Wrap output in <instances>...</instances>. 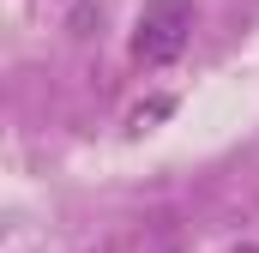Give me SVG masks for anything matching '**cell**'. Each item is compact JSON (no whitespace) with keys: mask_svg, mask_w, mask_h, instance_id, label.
<instances>
[{"mask_svg":"<svg viewBox=\"0 0 259 253\" xmlns=\"http://www.w3.org/2000/svg\"><path fill=\"white\" fill-rule=\"evenodd\" d=\"M157 115H169V97H163V103H151V109H133V126H145V121H157Z\"/></svg>","mask_w":259,"mask_h":253,"instance_id":"cell-2","label":"cell"},{"mask_svg":"<svg viewBox=\"0 0 259 253\" xmlns=\"http://www.w3.org/2000/svg\"><path fill=\"white\" fill-rule=\"evenodd\" d=\"M193 43V0H145L133 18V61L139 66H169Z\"/></svg>","mask_w":259,"mask_h":253,"instance_id":"cell-1","label":"cell"},{"mask_svg":"<svg viewBox=\"0 0 259 253\" xmlns=\"http://www.w3.org/2000/svg\"><path fill=\"white\" fill-rule=\"evenodd\" d=\"M235 253H259V247H253V241H247V247H235Z\"/></svg>","mask_w":259,"mask_h":253,"instance_id":"cell-3","label":"cell"}]
</instances>
